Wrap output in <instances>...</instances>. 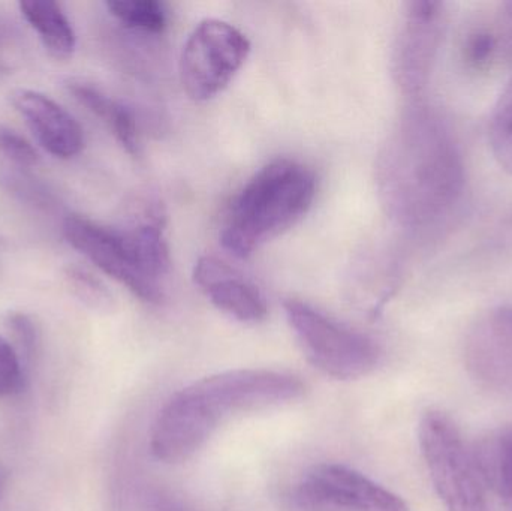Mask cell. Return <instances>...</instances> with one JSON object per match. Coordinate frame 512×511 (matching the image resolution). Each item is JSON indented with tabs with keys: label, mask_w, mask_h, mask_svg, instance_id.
I'll list each match as a JSON object with an SVG mask.
<instances>
[{
	"label": "cell",
	"mask_w": 512,
	"mask_h": 511,
	"mask_svg": "<svg viewBox=\"0 0 512 511\" xmlns=\"http://www.w3.org/2000/svg\"><path fill=\"white\" fill-rule=\"evenodd\" d=\"M18 6L50 56L57 60L71 59L77 36L62 6L56 2H20Z\"/></svg>",
	"instance_id": "obj_14"
},
{
	"label": "cell",
	"mask_w": 512,
	"mask_h": 511,
	"mask_svg": "<svg viewBox=\"0 0 512 511\" xmlns=\"http://www.w3.org/2000/svg\"><path fill=\"white\" fill-rule=\"evenodd\" d=\"M6 326L14 338L15 351L20 356L21 362H30L38 353L39 344H41V333H39L38 324L35 323L30 315L24 312H11L6 318Z\"/></svg>",
	"instance_id": "obj_19"
},
{
	"label": "cell",
	"mask_w": 512,
	"mask_h": 511,
	"mask_svg": "<svg viewBox=\"0 0 512 511\" xmlns=\"http://www.w3.org/2000/svg\"><path fill=\"white\" fill-rule=\"evenodd\" d=\"M63 276L71 293L84 305L96 311H110L113 308L114 299L110 291L86 269L69 266Z\"/></svg>",
	"instance_id": "obj_18"
},
{
	"label": "cell",
	"mask_w": 512,
	"mask_h": 511,
	"mask_svg": "<svg viewBox=\"0 0 512 511\" xmlns=\"http://www.w3.org/2000/svg\"><path fill=\"white\" fill-rule=\"evenodd\" d=\"M315 173L294 159H276L243 186L231 204L221 243L236 258H248L268 240L297 224L312 207Z\"/></svg>",
	"instance_id": "obj_3"
},
{
	"label": "cell",
	"mask_w": 512,
	"mask_h": 511,
	"mask_svg": "<svg viewBox=\"0 0 512 511\" xmlns=\"http://www.w3.org/2000/svg\"><path fill=\"white\" fill-rule=\"evenodd\" d=\"M251 53L242 30L227 21H201L183 45L180 80L189 98L209 101L227 89Z\"/></svg>",
	"instance_id": "obj_7"
},
{
	"label": "cell",
	"mask_w": 512,
	"mask_h": 511,
	"mask_svg": "<svg viewBox=\"0 0 512 511\" xmlns=\"http://www.w3.org/2000/svg\"><path fill=\"white\" fill-rule=\"evenodd\" d=\"M66 89L93 116L105 123L111 134L129 155H138L140 135H138L137 120L125 104L111 98L96 84L81 80V78L68 80Z\"/></svg>",
	"instance_id": "obj_13"
},
{
	"label": "cell",
	"mask_w": 512,
	"mask_h": 511,
	"mask_svg": "<svg viewBox=\"0 0 512 511\" xmlns=\"http://www.w3.org/2000/svg\"><path fill=\"white\" fill-rule=\"evenodd\" d=\"M0 152L20 167H33L39 162L38 152L23 135L2 126H0Z\"/></svg>",
	"instance_id": "obj_21"
},
{
	"label": "cell",
	"mask_w": 512,
	"mask_h": 511,
	"mask_svg": "<svg viewBox=\"0 0 512 511\" xmlns=\"http://www.w3.org/2000/svg\"><path fill=\"white\" fill-rule=\"evenodd\" d=\"M283 309L304 356L327 377L358 380L379 365L381 348L370 336L300 300H286Z\"/></svg>",
	"instance_id": "obj_5"
},
{
	"label": "cell",
	"mask_w": 512,
	"mask_h": 511,
	"mask_svg": "<svg viewBox=\"0 0 512 511\" xmlns=\"http://www.w3.org/2000/svg\"><path fill=\"white\" fill-rule=\"evenodd\" d=\"M304 392L300 378L270 369L201 378L165 402L150 432V452L164 464L188 461L233 417L291 404Z\"/></svg>",
	"instance_id": "obj_1"
},
{
	"label": "cell",
	"mask_w": 512,
	"mask_h": 511,
	"mask_svg": "<svg viewBox=\"0 0 512 511\" xmlns=\"http://www.w3.org/2000/svg\"><path fill=\"white\" fill-rule=\"evenodd\" d=\"M194 281L207 299L224 314L242 323H259L267 317V302L254 282L216 257H201Z\"/></svg>",
	"instance_id": "obj_12"
},
{
	"label": "cell",
	"mask_w": 512,
	"mask_h": 511,
	"mask_svg": "<svg viewBox=\"0 0 512 511\" xmlns=\"http://www.w3.org/2000/svg\"><path fill=\"white\" fill-rule=\"evenodd\" d=\"M288 503L294 511H409L399 495L340 464L313 465L289 492Z\"/></svg>",
	"instance_id": "obj_8"
},
{
	"label": "cell",
	"mask_w": 512,
	"mask_h": 511,
	"mask_svg": "<svg viewBox=\"0 0 512 511\" xmlns=\"http://www.w3.org/2000/svg\"><path fill=\"white\" fill-rule=\"evenodd\" d=\"M24 368L14 345L0 336V398L15 395L24 387Z\"/></svg>",
	"instance_id": "obj_20"
},
{
	"label": "cell",
	"mask_w": 512,
	"mask_h": 511,
	"mask_svg": "<svg viewBox=\"0 0 512 511\" xmlns=\"http://www.w3.org/2000/svg\"><path fill=\"white\" fill-rule=\"evenodd\" d=\"M496 24H498L499 35H501L505 63L512 68V2L502 5L501 12L496 18Z\"/></svg>",
	"instance_id": "obj_22"
},
{
	"label": "cell",
	"mask_w": 512,
	"mask_h": 511,
	"mask_svg": "<svg viewBox=\"0 0 512 511\" xmlns=\"http://www.w3.org/2000/svg\"><path fill=\"white\" fill-rule=\"evenodd\" d=\"M445 5L435 0H417L406 5L405 21L396 47V75L409 95L423 92L444 35Z\"/></svg>",
	"instance_id": "obj_9"
},
{
	"label": "cell",
	"mask_w": 512,
	"mask_h": 511,
	"mask_svg": "<svg viewBox=\"0 0 512 511\" xmlns=\"http://www.w3.org/2000/svg\"><path fill=\"white\" fill-rule=\"evenodd\" d=\"M418 434L430 479L447 511H489L486 483L453 420L427 411Z\"/></svg>",
	"instance_id": "obj_6"
},
{
	"label": "cell",
	"mask_w": 512,
	"mask_h": 511,
	"mask_svg": "<svg viewBox=\"0 0 512 511\" xmlns=\"http://www.w3.org/2000/svg\"><path fill=\"white\" fill-rule=\"evenodd\" d=\"M502 437H504L505 443L508 444L512 452V426L510 428L501 429Z\"/></svg>",
	"instance_id": "obj_23"
},
{
	"label": "cell",
	"mask_w": 512,
	"mask_h": 511,
	"mask_svg": "<svg viewBox=\"0 0 512 511\" xmlns=\"http://www.w3.org/2000/svg\"><path fill=\"white\" fill-rule=\"evenodd\" d=\"M107 8L120 23L141 32L162 33L168 24L167 9L156 0H114Z\"/></svg>",
	"instance_id": "obj_16"
},
{
	"label": "cell",
	"mask_w": 512,
	"mask_h": 511,
	"mask_svg": "<svg viewBox=\"0 0 512 511\" xmlns=\"http://www.w3.org/2000/svg\"><path fill=\"white\" fill-rule=\"evenodd\" d=\"M465 162L450 125L430 108L411 111L388 150L385 191L394 215L424 228L450 218L465 192Z\"/></svg>",
	"instance_id": "obj_2"
},
{
	"label": "cell",
	"mask_w": 512,
	"mask_h": 511,
	"mask_svg": "<svg viewBox=\"0 0 512 511\" xmlns=\"http://www.w3.org/2000/svg\"><path fill=\"white\" fill-rule=\"evenodd\" d=\"M489 138L499 167L512 176V77L493 108Z\"/></svg>",
	"instance_id": "obj_17"
},
{
	"label": "cell",
	"mask_w": 512,
	"mask_h": 511,
	"mask_svg": "<svg viewBox=\"0 0 512 511\" xmlns=\"http://www.w3.org/2000/svg\"><path fill=\"white\" fill-rule=\"evenodd\" d=\"M63 234L72 248L138 299L153 305L164 300V279L170 272L171 258L158 216L119 230L71 215L63 222Z\"/></svg>",
	"instance_id": "obj_4"
},
{
	"label": "cell",
	"mask_w": 512,
	"mask_h": 511,
	"mask_svg": "<svg viewBox=\"0 0 512 511\" xmlns=\"http://www.w3.org/2000/svg\"><path fill=\"white\" fill-rule=\"evenodd\" d=\"M11 101L42 149L54 158L71 159L83 150L84 134L80 123L50 96L36 90L18 89L12 93Z\"/></svg>",
	"instance_id": "obj_11"
},
{
	"label": "cell",
	"mask_w": 512,
	"mask_h": 511,
	"mask_svg": "<svg viewBox=\"0 0 512 511\" xmlns=\"http://www.w3.org/2000/svg\"><path fill=\"white\" fill-rule=\"evenodd\" d=\"M463 353L466 369L478 386L512 396V306L481 315L466 335Z\"/></svg>",
	"instance_id": "obj_10"
},
{
	"label": "cell",
	"mask_w": 512,
	"mask_h": 511,
	"mask_svg": "<svg viewBox=\"0 0 512 511\" xmlns=\"http://www.w3.org/2000/svg\"><path fill=\"white\" fill-rule=\"evenodd\" d=\"M462 60L472 72L484 74L505 63L496 20L493 23L477 24L466 32L462 42Z\"/></svg>",
	"instance_id": "obj_15"
}]
</instances>
